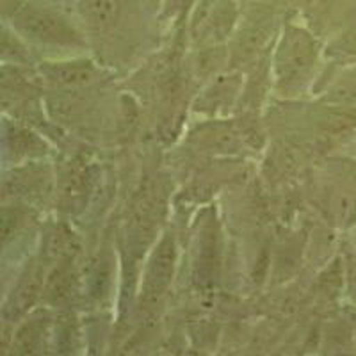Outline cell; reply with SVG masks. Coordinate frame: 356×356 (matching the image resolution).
Instances as JSON below:
<instances>
[{"label": "cell", "instance_id": "4", "mask_svg": "<svg viewBox=\"0 0 356 356\" xmlns=\"http://www.w3.org/2000/svg\"><path fill=\"white\" fill-rule=\"evenodd\" d=\"M81 13L91 27L111 29L122 17L120 0H81Z\"/></svg>", "mask_w": 356, "mask_h": 356}, {"label": "cell", "instance_id": "9", "mask_svg": "<svg viewBox=\"0 0 356 356\" xmlns=\"http://www.w3.org/2000/svg\"><path fill=\"white\" fill-rule=\"evenodd\" d=\"M38 292H40V276L36 273L29 275L22 287L18 289L17 294V310L24 312L29 305H33V301L36 300Z\"/></svg>", "mask_w": 356, "mask_h": 356}, {"label": "cell", "instance_id": "3", "mask_svg": "<svg viewBox=\"0 0 356 356\" xmlns=\"http://www.w3.org/2000/svg\"><path fill=\"white\" fill-rule=\"evenodd\" d=\"M43 75L47 81L56 86H84L95 81L97 70L91 63H59V65H49L43 68Z\"/></svg>", "mask_w": 356, "mask_h": 356}, {"label": "cell", "instance_id": "10", "mask_svg": "<svg viewBox=\"0 0 356 356\" xmlns=\"http://www.w3.org/2000/svg\"><path fill=\"white\" fill-rule=\"evenodd\" d=\"M346 47H348L349 52L356 54V31L355 33L348 34V38H346Z\"/></svg>", "mask_w": 356, "mask_h": 356}, {"label": "cell", "instance_id": "6", "mask_svg": "<svg viewBox=\"0 0 356 356\" xmlns=\"http://www.w3.org/2000/svg\"><path fill=\"white\" fill-rule=\"evenodd\" d=\"M75 248H77V241L72 232L66 230L65 227L56 228L47 241V253L52 259H63V257L72 255Z\"/></svg>", "mask_w": 356, "mask_h": 356}, {"label": "cell", "instance_id": "8", "mask_svg": "<svg viewBox=\"0 0 356 356\" xmlns=\"http://www.w3.org/2000/svg\"><path fill=\"white\" fill-rule=\"evenodd\" d=\"M72 275H70L68 269H57L49 280V287H47V296H49L50 300L59 301L63 298H66L68 294L70 287H72Z\"/></svg>", "mask_w": 356, "mask_h": 356}, {"label": "cell", "instance_id": "5", "mask_svg": "<svg viewBox=\"0 0 356 356\" xmlns=\"http://www.w3.org/2000/svg\"><path fill=\"white\" fill-rule=\"evenodd\" d=\"M314 57V47L305 34H296L285 43L282 50V68L287 75H296L310 65Z\"/></svg>", "mask_w": 356, "mask_h": 356}, {"label": "cell", "instance_id": "1", "mask_svg": "<svg viewBox=\"0 0 356 356\" xmlns=\"http://www.w3.org/2000/svg\"><path fill=\"white\" fill-rule=\"evenodd\" d=\"M15 27L31 40L52 44H79L81 36L61 15L50 9L22 6V8L6 9Z\"/></svg>", "mask_w": 356, "mask_h": 356}, {"label": "cell", "instance_id": "2", "mask_svg": "<svg viewBox=\"0 0 356 356\" xmlns=\"http://www.w3.org/2000/svg\"><path fill=\"white\" fill-rule=\"evenodd\" d=\"M175 269V244L170 237L162 239L155 253L152 255L148 269H146L145 282H143V303L146 308H152L162 300L168 285L171 282Z\"/></svg>", "mask_w": 356, "mask_h": 356}, {"label": "cell", "instance_id": "7", "mask_svg": "<svg viewBox=\"0 0 356 356\" xmlns=\"http://www.w3.org/2000/svg\"><path fill=\"white\" fill-rule=\"evenodd\" d=\"M86 186H88V177H86L84 170H73L68 175V180H66L65 189H63V198L66 200L70 207L84 196Z\"/></svg>", "mask_w": 356, "mask_h": 356}]
</instances>
